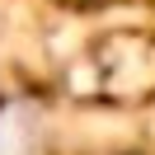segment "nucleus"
Wrapping results in <instances>:
<instances>
[{
  "label": "nucleus",
  "mask_w": 155,
  "mask_h": 155,
  "mask_svg": "<svg viewBox=\"0 0 155 155\" xmlns=\"http://www.w3.org/2000/svg\"><path fill=\"white\" fill-rule=\"evenodd\" d=\"M0 155H42V122L28 104L0 108Z\"/></svg>",
  "instance_id": "obj_1"
}]
</instances>
